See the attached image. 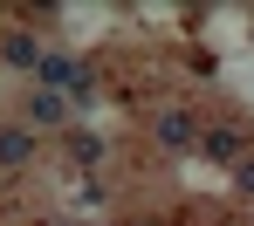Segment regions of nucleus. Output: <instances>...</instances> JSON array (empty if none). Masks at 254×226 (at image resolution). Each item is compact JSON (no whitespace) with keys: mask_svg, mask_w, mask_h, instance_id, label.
Here are the masks:
<instances>
[{"mask_svg":"<svg viewBox=\"0 0 254 226\" xmlns=\"http://www.w3.org/2000/svg\"><path fill=\"white\" fill-rule=\"evenodd\" d=\"M199 158H220V165H234V158H248V137L234 131V124H220V131H199Z\"/></svg>","mask_w":254,"mask_h":226,"instance_id":"obj_1","label":"nucleus"},{"mask_svg":"<svg viewBox=\"0 0 254 226\" xmlns=\"http://www.w3.org/2000/svg\"><path fill=\"white\" fill-rule=\"evenodd\" d=\"M158 137H165L172 151H192V144H199V124H192L186 110H165V117H158Z\"/></svg>","mask_w":254,"mask_h":226,"instance_id":"obj_2","label":"nucleus"},{"mask_svg":"<svg viewBox=\"0 0 254 226\" xmlns=\"http://www.w3.org/2000/svg\"><path fill=\"white\" fill-rule=\"evenodd\" d=\"M28 158H35V131L28 124H7L0 131V165H28Z\"/></svg>","mask_w":254,"mask_h":226,"instance_id":"obj_3","label":"nucleus"},{"mask_svg":"<svg viewBox=\"0 0 254 226\" xmlns=\"http://www.w3.org/2000/svg\"><path fill=\"white\" fill-rule=\"evenodd\" d=\"M48 124H69V96H35V103H28V131H48Z\"/></svg>","mask_w":254,"mask_h":226,"instance_id":"obj_4","label":"nucleus"},{"mask_svg":"<svg viewBox=\"0 0 254 226\" xmlns=\"http://www.w3.org/2000/svg\"><path fill=\"white\" fill-rule=\"evenodd\" d=\"M0 55H7L14 69H35V62H42V35H7V42H0Z\"/></svg>","mask_w":254,"mask_h":226,"instance_id":"obj_5","label":"nucleus"},{"mask_svg":"<svg viewBox=\"0 0 254 226\" xmlns=\"http://www.w3.org/2000/svg\"><path fill=\"white\" fill-rule=\"evenodd\" d=\"M241 185H248V192H254V158H241Z\"/></svg>","mask_w":254,"mask_h":226,"instance_id":"obj_6","label":"nucleus"}]
</instances>
